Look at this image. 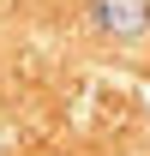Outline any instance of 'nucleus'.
<instances>
[{"label":"nucleus","mask_w":150,"mask_h":156,"mask_svg":"<svg viewBox=\"0 0 150 156\" xmlns=\"http://www.w3.org/2000/svg\"><path fill=\"white\" fill-rule=\"evenodd\" d=\"M90 18L108 36H144L150 30V0H90Z\"/></svg>","instance_id":"obj_1"}]
</instances>
